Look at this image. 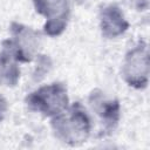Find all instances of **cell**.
Segmentation results:
<instances>
[{
  "label": "cell",
  "mask_w": 150,
  "mask_h": 150,
  "mask_svg": "<svg viewBox=\"0 0 150 150\" xmlns=\"http://www.w3.org/2000/svg\"><path fill=\"white\" fill-rule=\"evenodd\" d=\"M100 27L103 36L112 39L122 35L129 28V22L118 6L108 5L101 9Z\"/></svg>",
  "instance_id": "cell-7"
},
{
  "label": "cell",
  "mask_w": 150,
  "mask_h": 150,
  "mask_svg": "<svg viewBox=\"0 0 150 150\" xmlns=\"http://www.w3.org/2000/svg\"><path fill=\"white\" fill-rule=\"evenodd\" d=\"M50 124L55 137L71 146L84 143L90 136L93 125L89 114L80 102L68 105L63 111L53 116Z\"/></svg>",
  "instance_id": "cell-1"
},
{
  "label": "cell",
  "mask_w": 150,
  "mask_h": 150,
  "mask_svg": "<svg viewBox=\"0 0 150 150\" xmlns=\"http://www.w3.org/2000/svg\"><path fill=\"white\" fill-rule=\"evenodd\" d=\"M25 101L30 110L48 117L60 114L69 105L67 88L60 82H54L38 88L28 94Z\"/></svg>",
  "instance_id": "cell-2"
},
{
  "label": "cell",
  "mask_w": 150,
  "mask_h": 150,
  "mask_svg": "<svg viewBox=\"0 0 150 150\" xmlns=\"http://www.w3.org/2000/svg\"><path fill=\"white\" fill-rule=\"evenodd\" d=\"M20 79V69L16 61L5 50L0 53V86L13 87Z\"/></svg>",
  "instance_id": "cell-8"
},
{
  "label": "cell",
  "mask_w": 150,
  "mask_h": 150,
  "mask_svg": "<svg viewBox=\"0 0 150 150\" xmlns=\"http://www.w3.org/2000/svg\"><path fill=\"white\" fill-rule=\"evenodd\" d=\"M122 77L136 89H144L149 83V48L144 40H139L124 57Z\"/></svg>",
  "instance_id": "cell-3"
},
{
  "label": "cell",
  "mask_w": 150,
  "mask_h": 150,
  "mask_svg": "<svg viewBox=\"0 0 150 150\" xmlns=\"http://www.w3.org/2000/svg\"><path fill=\"white\" fill-rule=\"evenodd\" d=\"M89 103L93 110L100 116L104 128L112 131L120 121L121 107L117 100H107L102 93L93 91L89 96Z\"/></svg>",
  "instance_id": "cell-6"
},
{
  "label": "cell",
  "mask_w": 150,
  "mask_h": 150,
  "mask_svg": "<svg viewBox=\"0 0 150 150\" xmlns=\"http://www.w3.org/2000/svg\"><path fill=\"white\" fill-rule=\"evenodd\" d=\"M38 13L46 18L43 26L49 36L60 35L67 27L70 14V0H33Z\"/></svg>",
  "instance_id": "cell-5"
},
{
  "label": "cell",
  "mask_w": 150,
  "mask_h": 150,
  "mask_svg": "<svg viewBox=\"0 0 150 150\" xmlns=\"http://www.w3.org/2000/svg\"><path fill=\"white\" fill-rule=\"evenodd\" d=\"M12 38L4 41L2 50L8 53L16 62H30L40 43L39 34L30 27L12 23Z\"/></svg>",
  "instance_id": "cell-4"
},
{
  "label": "cell",
  "mask_w": 150,
  "mask_h": 150,
  "mask_svg": "<svg viewBox=\"0 0 150 150\" xmlns=\"http://www.w3.org/2000/svg\"><path fill=\"white\" fill-rule=\"evenodd\" d=\"M6 110H7V102H6V100L0 95V123H1V121H2V118H4V116H5Z\"/></svg>",
  "instance_id": "cell-9"
}]
</instances>
